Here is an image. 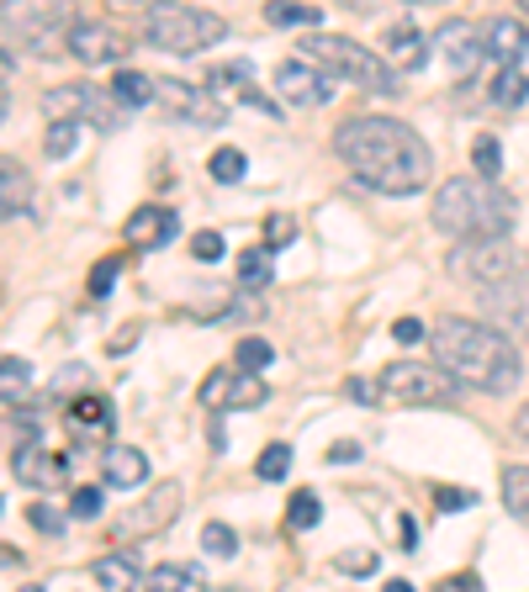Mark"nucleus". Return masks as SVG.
Masks as SVG:
<instances>
[{"instance_id":"1","label":"nucleus","mask_w":529,"mask_h":592,"mask_svg":"<svg viewBox=\"0 0 529 592\" xmlns=\"http://www.w3.org/2000/svg\"><path fill=\"white\" fill-rule=\"evenodd\" d=\"M334 154L350 165L361 186L382 190V196H418L434 175L429 143L397 117H350L339 122Z\"/></svg>"},{"instance_id":"2","label":"nucleus","mask_w":529,"mask_h":592,"mask_svg":"<svg viewBox=\"0 0 529 592\" xmlns=\"http://www.w3.org/2000/svg\"><path fill=\"white\" fill-rule=\"evenodd\" d=\"M429 350L439 360V371L460 386H477V392H492L504 397L519 386V350L504 329L492 323H477V318H439L429 329Z\"/></svg>"},{"instance_id":"3","label":"nucleus","mask_w":529,"mask_h":592,"mask_svg":"<svg viewBox=\"0 0 529 592\" xmlns=\"http://www.w3.org/2000/svg\"><path fill=\"white\" fill-rule=\"evenodd\" d=\"M514 217H519V201H514L498 180H481V175H456V180H445L439 196H434V228L450 233L456 243L508 238Z\"/></svg>"},{"instance_id":"4","label":"nucleus","mask_w":529,"mask_h":592,"mask_svg":"<svg viewBox=\"0 0 529 592\" xmlns=\"http://www.w3.org/2000/svg\"><path fill=\"white\" fill-rule=\"evenodd\" d=\"M302 59L318 64L323 74H339V80L361 85V91H371V95H403L397 91V74L386 70L371 48L350 43V38H339V32H313V38L302 43Z\"/></svg>"},{"instance_id":"5","label":"nucleus","mask_w":529,"mask_h":592,"mask_svg":"<svg viewBox=\"0 0 529 592\" xmlns=\"http://www.w3.org/2000/svg\"><path fill=\"white\" fill-rule=\"evenodd\" d=\"M144 38L154 48H165V53H201V48H212L228 38V22H222L217 11H201V6L159 0V6L148 11Z\"/></svg>"},{"instance_id":"6","label":"nucleus","mask_w":529,"mask_h":592,"mask_svg":"<svg viewBox=\"0 0 529 592\" xmlns=\"http://www.w3.org/2000/svg\"><path fill=\"white\" fill-rule=\"evenodd\" d=\"M450 276L492 291V285H504V281H519L525 260H519V249L508 238H481V243H456L450 249Z\"/></svg>"},{"instance_id":"7","label":"nucleus","mask_w":529,"mask_h":592,"mask_svg":"<svg viewBox=\"0 0 529 592\" xmlns=\"http://www.w3.org/2000/svg\"><path fill=\"white\" fill-rule=\"evenodd\" d=\"M43 112H49V122H80V117H91L101 133H117V127H122V101L112 91L85 85V80H74V85H53V91L43 95Z\"/></svg>"},{"instance_id":"8","label":"nucleus","mask_w":529,"mask_h":592,"mask_svg":"<svg viewBox=\"0 0 529 592\" xmlns=\"http://www.w3.org/2000/svg\"><path fill=\"white\" fill-rule=\"evenodd\" d=\"M382 397L403 407H439L456 397V381L445 376L439 365H418V360H397V365H386L382 371Z\"/></svg>"},{"instance_id":"9","label":"nucleus","mask_w":529,"mask_h":592,"mask_svg":"<svg viewBox=\"0 0 529 592\" xmlns=\"http://www.w3.org/2000/svg\"><path fill=\"white\" fill-rule=\"evenodd\" d=\"M180 502H186L180 481H159L144 502H133V508L112 523V534H117V540H144V534H159V529L180 513Z\"/></svg>"},{"instance_id":"10","label":"nucleus","mask_w":529,"mask_h":592,"mask_svg":"<svg viewBox=\"0 0 529 592\" xmlns=\"http://www.w3.org/2000/svg\"><path fill=\"white\" fill-rule=\"evenodd\" d=\"M434 48H439V59H445V70L456 74V80H471L477 64L487 59V43H481V27L466 22V17H450V22L434 32Z\"/></svg>"},{"instance_id":"11","label":"nucleus","mask_w":529,"mask_h":592,"mask_svg":"<svg viewBox=\"0 0 529 592\" xmlns=\"http://www.w3.org/2000/svg\"><path fill=\"white\" fill-rule=\"evenodd\" d=\"M74 22L59 11V6H38L22 17V43L38 53V59H53V53H70Z\"/></svg>"},{"instance_id":"12","label":"nucleus","mask_w":529,"mask_h":592,"mask_svg":"<svg viewBox=\"0 0 529 592\" xmlns=\"http://www.w3.org/2000/svg\"><path fill=\"white\" fill-rule=\"evenodd\" d=\"M276 95L291 101V106H323L329 101V74L308 64V59H287V64H276Z\"/></svg>"},{"instance_id":"13","label":"nucleus","mask_w":529,"mask_h":592,"mask_svg":"<svg viewBox=\"0 0 529 592\" xmlns=\"http://www.w3.org/2000/svg\"><path fill=\"white\" fill-rule=\"evenodd\" d=\"M154 101L165 106L169 117H191V122H222V106L212 101V91H196L186 80H154Z\"/></svg>"},{"instance_id":"14","label":"nucleus","mask_w":529,"mask_h":592,"mask_svg":"<svg viewBox=\"0 0 529 592\" xmlns=\"http://www.w3.org/2000/svg\"><path fill=\"white\" fill-rule=\"evenodd\" d=\"M264 381L260 376H234V371H212L201 386V407H264Z\"/></svg>"},{"instance_id":"15","label":"nucleus","mask_w":529,"mask_h":592,"mask_svg":"<svg viewBox=\"0 0 529 592\" xmlns=\"http://www.w3.org/2000/svg\"><path fill=\"white\" fill-rule=\"evenodd\" d=\"M481 43H487V59L498 70H519L529 53V27L519 17H492V22L481 27Z\"/></svg>"},{"instance_id":"16","label":"nucleus","mask_w":529,"mask_h":592,"mask_svg":"<svg viewBox=\"0 0 529 592\" xmlns=\"http://www.w3.org/2000/svg\"><path fill=\"white\" fill-rule=\"evenodd\" d=\"M481 302H487V312H492V329H529V281L519 276V281H504L492 285V291H481Z\"/></svg>"},{"instance_id":"17","label":"nucleus","mask_w":529,"mask_h":592,"mask_svg":"<svg viewBox=\"0 0 529 592\" xmlns=\"http://www.w3.org/2000/svg\"><path fill=\"white\" fill-rule=\"evenodd\" d=\"M70 53L80 59V64H106V59H122L127 48H122V38L112 32L106 22H74V38H70Z\"/></svg>"},{"instance_id":"18","label":"nucleus","mask_w":529,"mask_h":592,"mask_svg":"<svg viewBox=\"0 0 529 592\" xmlns=\"http://www.w3.org/2000/svg\"><path fill=\"white\" fill-rule=\"evenodd\" d=\"M175 212L169 207H138V212L127 217V243H138V249H165L169 238H175Z\"/></svg>"},{"instance_id":"19","label":"nucleus","mask_w":529,"mask_h":592,"mask_svg":"<svg viewBox=\"0 0 529 592\" xmlns=\"http://www.w3.org/2000/svg\"><path fill=\"white\" fill-rule=\"evenodd\" d=\"M11 471L22 487H59L64 481V455H43L38 445H22L11 455Z\"/></svg>"},{"instance_id":"20","label":"nucleus","mask_w":529,"mask_h":592,"mask_svg":"<svg viewBox=\"0 0 529 592\" xmlns=\"http://www.w3.org/2000/svg\"><path fill=\"white\" fill-rule=\"evenodd\" d=\"M386 59H392V70H403V74L424 70V64H429V43H424V32H418L413 22L392 27V32H386Z\"/></svg>"},{"instance_id":"21","label":"nucleus","mask_w":529,"mask_h":592,"mask_svg":"<svg viewBox=\"0 0 529 592\" xmlns=\"http://www.w3.org/2000/svg\"><path fill=\"white\" fill-rule=\"evenodd\" d=\"M101 471H106V487H138L148 476V455L133 445H112L101 455Z\"/></svg>"},{"instance_id":"22","label":"nucleus","mask_w":529,"mask_h":592,"mask_svg":"<svg viewBox=\"0 0 529 592\" xmlns=\"http://www.w3.org/2000/svg\"><path fill=\"white\" fill-rule=\"evenodd\" d=\"M91 571H96V582H101L106 592H138V582H148L133 555H101Z\"/></svg>"},{"instance_id":"23","label":"nucleus","mask_w":529,"mask_h":592,"mask_svg":"<svg viewBox=\"0 0 529 592\" xmlns=\"http://www.w3.org/2000/svg\"><path fill=\"white\" fill-rule=\"evenodd\" d=\"M148 592H207V577H201L196 567L165 561V567L148 571Z\"/></svg>"},{"instance_id":"24","label":"nucleus","mask_w":529,"mask_h":592,"mask_svg":"<svg viewBox=\"0 0 529 592\" xmlns=\"http://www.w3.org/2000/svg\"><path fill=\"white\" fill-rule=\"evenodd\" d=\"M264 22L270 27H313V32H323V6H308V0H270V6H264Z\"/></svg>"},{"instance_id":"25","label":"nucleus","mask_w":529,"mask_h":592,"mask_svg":"<svg viewBox=\"0 0 529 592\" xmlns=\"http://www.w3.org/2000/svg\"><path fill=\"white\" fill-rule=\"evenodd\" d=\"M27 196H32L27 169L17 165V159H6V165H0V212H6V217H22L27 212Z\"/></svg>"},{"instance_id":"26","label":"nucleus","mask_w":529,"mask_h":592,"mask_svg":"<svg viewBox=\"0 0 529 592\" xmlns=\"http://www.w3.org/2000/svg\"><path fill=\"white\" fill-rule=\"evenodd\" d=\"M504 508L529 523V466H504Z\"/></svg>"},{"instance_id":"27","label":"nucleus","mask_w":529,"mask_h":592,"mask_svg":"<svg viewBox=\"0 0 529 592\" xmlns=\"http://www.w3.org/2000/svg\"><path fill=\"white\" fill-rule=\"evenodd\" d=\"M112 95H117L122 106H148L154 101V80L138 70H117L112 74Z\"/></svg>"},{"instance_id":"28","label":"nucleus","mask_w":529,"mask_h":592,"mask_svg":"<svg viewBox=\"0 0 529 592\" xmlns=\"http://www.w3.org/2000/svg\"><path fill=\"white\" fill-rule=\"evenodd\" d=\"M239 281L249 291H260V285L276 281V260H270V249H243L239 255Z\"/></svg>"},{"instance_id":"29","label":"nucleus","mask_w":529,"mask_h":592,"mask_svg":"<svg viewBox=\"0 0 529 592\" xmlns=\"http://www.w3.org/2000/svg\"><path fill=\"white\" fill-rule=\"evenodd\" d=\"M492 101L498 106H525L529 101V74L525 70H498V80H492Z\"/></svg>"},{"instance_id":"30","label":"nucleus","mask_w":529,"mask_h":592,"mask_svg":"<svg viewBox=\"0 0 529 592\" xmlns=\"http://www.w3.org/2000/svg\"><path fill=\"white\" fill-rule=\"evenodd\" d=\"M70 424H74V428H112V403L91 392V397L70 403Z\"/></svg>"},{"instance_id":"31","label":"nucleus","mask_w":529,"mask_h":592,"mask_svg":"<svg viewBox=\"0 0 529 592\" xmlns=\"http://www.w3.org/2000/svg\"><path fill=\"white\" fill-rule=\"evenodd\" d=\"M471 165H477L481 180H498V169H504V143L492 138V133H481V138L471 143Z\"/></svg>"},{"instance_id":"32","label":"nucleus","mask_w":529,"mask_h":592,"mask_svg":"<svg viewBox=\"0 0 529 592\" xmlns=\"http://www.w3.org/2000/svg\"><path fill=\"white\" fill-rule=\"evenodd\" d=\"M53 392H59V403H64V397H70V403L91 397V365H64V371L53 376Z\"/></svg>"},{"instance_id":"33","label":"nucleus","mask_w":529,"mask_h":592,"mask_svg":"<svg viewBox=\"0 0 529 592\" xmlns=\"http://www.w3.org/2000/svg\"><path fill=\"white\" fill-rule=\"evenodd\" d=\"M201 550H207V555H217V561H228V555H239V534H234V529H228V523H207V529H201Z\"/></svg>"},{"instance_id":"34","label":"nucleus","mask_w":529,"mask_h":592,"mask_svg":"<svg viewBox=\"0 0 529 592\" xmlns=\"http://www.w3.org/2000/svg\"><path fill=\"white\" fill-rule=\"evenodd\" d=\"M207 169H212V180H222V186H239L243 169H249V159H243L239 148H217L212 165H207Z\"/></svg>"},{"instance_id":"35","label":"nucleus","mask_w":529,"mask_h":592,"mask_svg":"<svg viewBox=\"0 0 529 592\" xmlns=\"http://www.w3.org/2000/svg\"><path fill=\"white\" fill-rule=\"evenodd\" d=\"M234 360H239V371H243V376H260L264 365L276 360V350H270L264 339H243L239 350H234Z\"/></svg>"},{"instance_id":"36","label":"nucleus","mask_w":529,"mask_h":592,"mask_svg":"<svg viewBox=\"0 0 529 592\" xmlns=\"http://www.w3.org/2000/svg\"><path fill=\"white\" fill-rule=\"evenodd\" d=\"M74 143H80V122H49V138H43L49 159H70Z\"/></svg>"},{"instance_id":"37","label":"nucleus","mask_w":529,"mask_h":592,"mask_svg":"<svg viewBox=\"0 0 529 592\" xmlns=\"http://www.w3.org/2000/svg\"><path fill=\"white\" fill-rule=\"evenodd\" d=\"M318 519H323V502H318V492H297V498L287 502V523H291V529H313Z\"/></svg>"},{"instance_id":"38","label":"nucleus","mask_w":529,"mask_h":592,"mask_svg":"<svg viewBox=\"0 0 529 592\" xmlns=\"http://www.w3.org/2000/svg\"><path fill=\"white\" fill-rule=\"evenodd\" d=\"M255 471L264 476V481H281V476L291 471V445H270V450L260 455V466Z\"/></svg>"},{"instance_id":"39","label":"nucleus","mask_w":529,"mask_h":592,"mask_svg":"<svg viewBox=\"0 0 529 592\" xmlns=\"http://www.w3.org/2000/svg\"><path fill=\"white\" fill-rule=\"evenodd\" d=\"M27 523H32L38 534H64V513H53L49 502H32V508H27Z\"/></svg>"},{"instance_id":"40","label":"nucleus","mask_w":529,"mask_h":592,"mask_svg":"<svg viewBox=\"0 0 529 592\" xmlns=\"http://www.w3.org/2000/svg\"><path fill=\"white\" fill-rule=\"evenodd\" d=\"M117 270H122V255H106V260L91 270V297H106L117 285Z\"/></svg>"},{"instance_id":"41","label":"nucleus","mask_w":529,"mask_h":592,"mask_svg":"<svg viewBox=\"0 0 529 592\" xmlns=\"http://www.w3.org/2000/svg\"><path fill=\"white\" fill-rule=\"evenodd\" d=\"M0 381H6V397H17L27 381H32V371H27V360H17V355H6L0 360Z\"/></svg>"},{"instance_id":"42","label":"nucleus","mask_w":529,"mask_h":592,"mask_svg":"<svg viewBox=\"0 0 529 592\" xmlns=\"http://www.w3.org/2000/svg\"><path fill=\"white\" fill-rule=\"evenodd\" d=\"M291 238H297V222H291V217H264V243H270V249H287Z\"/></svg>"},{"instance_id":"43","label":"nucleus","mask_w":529,"mask_h":592,"mask_svg":"<svg viewBox=\"0 0 529 592\" xmlns=\"http://www.w3.org/2000/svg\"><path fill=\"white\" fill-rule=\"evenodd\" d=\"M376 567H382V561H376L371 550H344V555H339V571H344V577H371Z\"/></svg>"},{"instance_id":"44","label":"nucleus","mask_w":529,"mask_h":592,"mask_svg":"<svg viewBox=\"0 0 529 592\" xmlns=\"http://www.w3.org/2000/svg\"><path fill=\"white\" fill-rule=\"evenodd\" d=\"M191 255H196L201 264L222 260V233H212V228H207V233H196V238H191Z\"/></svg>"},{"instance_id":"45","label":"nucleus","mask_w":529,"mask_h":592,"mask_svg":"<svg viewBox=\"0 0 529 592\" xmlns=\"http://www.w3.org/2000/svg\"><path fill=\"white\" fill-rule=\"evenodd\" d=\"M344 397H350V403H361V407H376V403H382V392H376L371 381H361V376L344 381Z\"/></svg>"},{"instance_id":"46","label":"nucleus","mask_w":529,"mask_h":592,"mask_svg":"<svg viewBox=\"0 0 529 592\" xmlns=\"http://www.w3.org/2000/svg\"><path fill=\"white\" fill-rule=\"evenodd\" d=\"M70 508L80 513V519H96V513H101V492H96V487H80V492L70 498Z\"/></svg>"},{"instance_id":"47","label":"nucleus","mask_w":529,"mask_h":592,"mask_svg":"<svg viewBox=\"0 0 529 592\" xmlns=\"http://www.w3.org/2000/svg\"><path fill=\"white\" fill-rule=\"evenodd\" d=\"M434 592H481V582H477V571H460V577H439Z\"/></svg>"},{"instance_id":"48","label":"nucleus","mask_w":529,"mask_h":592,"mask_svg":"<svg viewBox=\"0 0 529 592\" xmlns=\"http://www.w3.org/2000/svg\"><path fill=\"white\" fill-rule=\"evenodd\" d=\"M392 339H397V344H418V339H424V323H418V318H397V323H392Z\"/></svg>"},{"instance_id":"49","label":"nucleus","mask_w":529,"mask_h":592,"mask_svg":"<svg viewBox=\"0 0 529 592\" xmlns=\"http://www.w3.org/2000/svg\"><path fill=\"white\" fill-rule=\"evenodd\" d=\"M434 502H439V508H471V492H460V487H434Z\"/></svg>"},{"instance_id":"50","label":"nucleus","mask_w":529,"mask_h":592,"mask_svg":"<svg viewBox=\"0 0 529 592\" xmlns=\"http://www.w3.org/2000/svg\"><path fill=\"white\" fill-rule=\"evenodd\" d=\"M329 460H339V466H344V460H361V445H350V439H344V445L329 450Z\"/></svg>"},{"instance_id":"51","label":"nucleus","mask_w":529,"mask_h":592,"mask_svg":"<svg viewBox=\"0 0 529 592\" xmlns=\"http://www.w3.org/2000/svg\"><path fill=\"white\" fill-rule=\"evenodd\" d=\"M514 434H519V439H529V403L514 413Z\"/></svg>"},{"instance_id":"52","label":"nucleus","mask_w":529,"mask_h":592,"mask_svg":"<svg viewBox=\"0 0 529 592\" xmlns=\"http://www.w3.org/2000/svg\"><path fill=\"white\" fill-rule=\"evenodd\" d=\"M397 534H403V546H418V529H413V519L397 523Z\"/></svg>"},{"instance_id":"53","label":"nucleus","mask_w":529,"mask_h":592,"mask_svg":"<svg viewBox=\"0 0 529 592\" xmlns=\"http://www.w3.org/2000/svg\"><path fill=\"white\" fill-rule=\"evenodd\" d=\"M382 592H413V588H408V582H386Z\"/></svg>"},{"instance_id":"54","label":"nucleus","mask_w":529,"mask_h":592,"mask_svg":"<svg viewBox=\"0 0 529 592\" xmlns=\"http://www.w3.org/2000/svg\"><path fill=\"white\" fill-rule=\"evenodd\" d=\"M22 592H43V588H22Z\"/></svg>"},{"instance_id":"55","label":"nucleus","mask_w":529,"mask_h":592,"mask_svg":"<svg viewBox=\"0 0 529 592\" xmlns=\"http://www.w3.org/2000/svg\"><path fill=\"white\" fill-rule=\"evenodd\" d=\"M228 592H234V588H228Z\"/></svg>"}]
</instances>
